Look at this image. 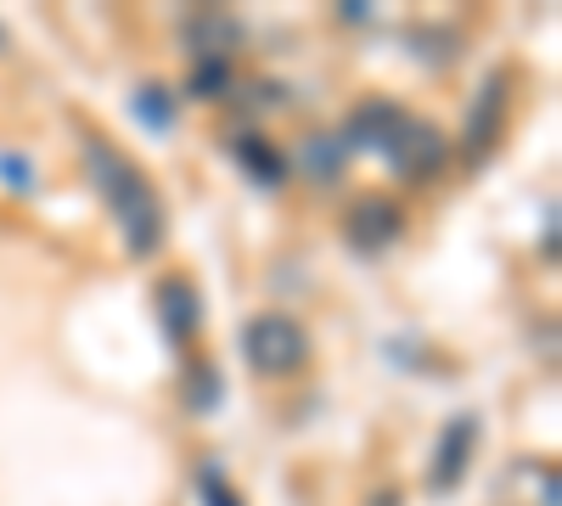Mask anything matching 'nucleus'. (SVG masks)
<instances>
[{
	"mask_svg": "<svg viewBox=\"0 0 562 506\" xmlns=\"http://www.w3.org/2000/svg\"><path fill=\"white\" fill-rule=\"evenodd\" d=\"M158 315H164V333L169 338H198V327H203V299H198V288L186 282V276H169V282H158Z\"/></svg>",
	"mask_w": 562,
	"mask_h": 506,
	"instance_id": "6",
	"label": "nucleus"
},
{
	"mask_svg": "<svg viewBox=\"0 0 562 506\" xmlns=\"http://www.w3.org/2000/svg\"><path fill=\"white\" fill-rule=\"evenodd\" d=\"M203 495H209V506H237V495H231V484H220L214 468L203 473Z\"/></svg>",
	"mask_w": 562,
	"mask_h": 506,
	"instance_id": "16",
	"label": "nucleus"
},
{
	"mask_svg": "<svg viewBox=\"0 0 562 506\" xmlns=\"http://www.w3.org/2000/svg\"><path fill=\"white\" fill-rule=\"evenodd\" d=\"M231 34H237V29H231L220 12H203V18L186 23V40H192L198 57H225V40H231Z\"/></svg>",
	"mask_w": 562,
	"mask_h": 506,
	"instance_id": "11",
	"label": "nucleus"
},
{
	"mask_svg": "<svg viewBox=\"0 0 562 506\" xmlns=\"http://www.w3.org/2000/svg\"><path fill=\"white\" fill-rule=\"evenodd\" d=\"M400 124H405V108H400V102H389V97L360 102V108L349 113V130H344V153H355V147L383 153V147H389V135H394Z\"/></svg>",
	"mask_w": 562,
	"mask_h": 506,
	"instance_id": "5",
	"label": "nucleus"
},
{
	"mask_svg": "<svg viewBox=\"0 0 562 506\" xmlns=\"http://www.w3.org/2000/svg\"><path fill=\"white\" fill-rule=\"evenodd\" d=\"M0 175L12 180V192H34V169H29V158H18V153H0Z\"/></svg>",
	"mask_w": 562,
	"mask_h": 506,
	"instance_id": "15",
	"label": "nucleus"
},
{
	"mask_svg": "<svg viewBox=\"0 0 562 506\" xmlns=\"http://www.w3.org/2000/svg\"><path fill=\"white\" fill-rule=\"evenodd\" d=\"M231 158H237V164L259 180V187H270V192L288 180V158H281L265 135H237V142H231Z\"/></svg>",
	"mask_w": 562,
	"mask_h": 506,
	"instance_id": "8",
	"label": "nucleus"
},
{
	"mask_svg": "<svg viewBox=\"0 0 562 506\" xmlns=\"http://www.w3.org/2000/svg\"><path fill=\"white\" fill-rule=\"evenodd\" d=\"M400 232H405V214H400L394 198H360V203L349 209V243H355L360 254H383V248H394Z\"/></svg>",
	"mask_w": 562,
	"mask_h": 506,
	"instance_id": "4",
	"label": "nucleus"
},
{
	"mask_svg": "<svg viewBox=\"0 0 562 506\" xmlns=\"http://www.w3.org/2000/svg\"><path fill=\"white\" fill-rule=\"evenodd\" d=\"M220 378L209 372V366H192V383H186V400H192V411H214L220 405Z\"/></svg>",
	"mask_w": 562,
	"mask_h": 506,
	"instance_id": "14",
	"label": "nucleus"
},
{
	"mask_svg": "<svg viewBox=\"0 0 562 506\" xmlns=\"http://www.w3.org/2000/svg\"><path fill=\"white\" fill-rule=\"evenodd\" d=\"M473 434H479V423H473V417H456V434H445V445H439L434 484H456V479H461V468H467V445H473Z\"/></svg>",
	"mask_w": 562,
	"mask_h": 506,
	"instance_id": "9",
	"label": "nucleus"
},
{
	"mask_svg": "<svg viewBox=\"0 0 562 506\" xmlns=\"http://www.w3.org/2000/svg\"><path fill=\"white\" fill-rule=\"evenodd\" d=\"M225 85H231V68H225V57H198V68H192V97H203V102H214V97H225Z\"/></svg>",
	"mask_w": 562,
	"mask_h": 506,
	"instance_id": "13",
	"label": "nucleus"
},
{
	"mask_svg": "<svg viewBox=\"0 0 562 506\" xmlns=\"http://www.w3.org/2000/svg\"><path fill=\"white\" fill-rule=\"evenodd\" d=\"M344 142H333V135H310V147H304V169L310 175H321V180H338V169H344Z\"/></svg>",
	"mask_w": 562,
	"mask_h": 506,
	"instance_id": "12",
	"label": "nucleus"
},
{
	"mask_svg": "<svg viewBox=\"0 0 562 506\" xmlns=\"http://www.w3.org/2000/svg\"><path fill=\"white\" fill-rule=\"evenodd\" d=\"M389 164H394V175H405V180H428L445 158H450V147H445V135L434 130V124H416L411 113H405V124L389 135Z\"/></svg>",
	"mask_w": 562,
	"mask_h": 506,
	"instance_id": "3",
	"label": "nucleus"
},
{
	"mask_svg": "<svg viewBox=\"0 0 562 506\" xmlns=\"http://www.w3.org/2000/svg\"><path fill=\"white\" fill-rule=\"evenodd\" d=\"M501 79H490L484 90H479V102H473V113H467V130H461V142H467V158H484V147L495 142V130H501Z\"/></svg>",
	"mask_w": 562,
	"mask_h": 506,
	"instance_id": "7",
	"label": "nucleus"
},
{
	"mask_svg": "<svg viewBox=\"0 0 562 506\" xmlns=\"http://www.w3.org/2000/svg\"><path fill=\"white\" fill-rule=\"evenodd\" d=\"M130 113L147 124V130H169V124H175V97H169V85H140L135 97H130Z\"/></svg>",
	"mask_w": 562,
	"mask_h": 506,
	"instance_id": "10",
	"label": "nucleus"
},
{
	"mask_svg": "<svg viewBox=\"0 0 562 506\" xmlns=\"http://www.w3.org/2000/svg\"><path fill=\"white\" fill-rule=\"evenodd\" d=\"M243 355H248L254 372H265V378H293L299 366L310 360V333L299 327L293 315L265 310V315H254L243 327Z\"/></svg>",
	"mask_w": 562,
	"mask_h": 506,
	"instance_id": "2",
	"label": "nucleus"
},
{
	"mask_svg": "<svg viewBox=\"0 0 562 506\" xmlns=\"http://www.w3.org/2000/svg\"><path fill=\"white\" fill-rule=\"evenodd\" d=\"M85 164H90V180H97V192L108 198V209L124 220V243L135 259H147L164 248V203L158 192L147 187V175H140L108 135H90L85 142Z\"/></svg>",
	"mask_w": 562,
	"mask_h": 506,
	"instance_id": "1",
	"label": "nucleus"
}]
</instances>
